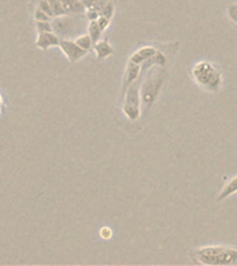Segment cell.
Listing matches in <instances>:
<instances>
[{
	"instance_id": "obj_1",
	"label": "cell",
	"mask_w": 237,
	"mask_h": 266,
	"mask_svg": "<svg viewBox=\"0 0 237 266\" xmlns=\"http://www.w3.org/2000/svg\"><path fill=\"white\" fill-rule=\"evenodd\" d=\"M191 258L200 265L228 266L237 263V248L225 245H205L190 251Z\"/></svg>"
},
{
	"instance_id": "obj_2",
	"label": "cell",
	"mask_w": 237,
	"mask_h": 266,
	"mask_svg": "<svg viewBox=\"0 0 237 266\" xmlns=\"http://www.w3.org/2000/svg\"><path fill=\"white\" fill-rule=\"evenodd\" d=\"M191 78L203 90L218 93L222 88V72L209 61H199L191 68Z\"/></svg>"
},
{
	"instance_id": "obj_3",
	"label": "cell",
	"mask_w": 237,
	"mask_h": 266,
	"mask_svg": "<svg viewBox=\"0 0 237 266\" xmlns=\"http://www.w3.org/2000/svg\"><path fill=\"white\" fill-rule=\"evenodd\" d=\"M165 71L163 67H155L153 71H150L149 75L140 84V98L143 103L144 111H149L153 107V104L157 101L164 80H165Z\"/></svg>"
},
{
	"instance_id": "obj_4",
	"label": "cell",
	"mask_w": 237,
	"mask_h": 266,
	"mask_svg": "<svg viewBox=\"0 0 237 266\" xmlns=\"http://www.w3.org/2000/svg\"><path fill=\"white\" fill-rule=\"evenodd\" d=\"M58 47L61 49V52L64 53V56L68 58V61L72 63V64H74V63H78L79 60H82V58L88 54V52L84 50L82 47H79L75 40L65 39V37H61Z\"/></svg>"
},
{
	"instance_id": "obj_5",
	"label": "cell",
	"mask_w": 237,
	"mask_h": 266,
	"mask_svg": "<svg viewBox=\"0 0 237 266\" xmlns=\"http://www.w3.org/2000/svg\"><path fill=\"white\" fill-rule=\"evenodd\" d=\"M61 37L54 32H37L35 46L43 52H47L50 47H56L60 45Z\"/></svg>"
},
{
	"instance_id": "obj_6",
	"label": "cell",
	"mask_w": 237,
	"mask_h": 266,
	"mask_svg": "<svg viewBox=\"0 0 237 266\" xmlns=\"http://www.w3.org/2000/svg\"><path fill=\"white\" fill-rule=\"evenodd\" d=\"M140 74H142V66L136 64V63H132V61H128L125 74H124V79H122V96L126 92V89L137 80Z\"/></svg>"
},
{
	"instance_id": "obj_7",
	"label": "cell",
	"mask_w": 237,
	"mask_h": 266,
	"mask_svg": "<svg viewBox=\"0 0 237 266\" xmlns=\"http://www.w3.org/2000/svg\"><path fill=\"white\" fill-rule=\"evenodd\" d=\"M157 52L158 50L154 46H143L140 47L139 50H136V52L129 57V61L142 66L143 63H146L149 58H151V57H153Z\"/></svg>"
},
{
	"instance_id": "obj_8",
	"label": "cell",
	"mask_w": 237,
	"mask_h": 266,
	"mask_svg": "<svg viewBox=\"0 0 237 266\" xmlns=\"http://www.w3.org/2000/svg\"><path fill=\"white\" fill-rule=\"evenodd\" d=\"M94 52H96V56H97V60L102 61L104 60V58H107V57H110L111 54H114V49H112V46L110 45V42H108L107 39L106 40H98L96 45L93 46Z\"/></svg>"
},
{
	"instance_id": "obj_9",
	"label": "cell",
	"mask_w": 237,
	"mask_h": 266,
	"mask_svg": "<svg viewBox=\"0 0 237 266\" xmlns=\"http://www.w3.org/2000/svg\"><path fill=\"white\" fill-rule=\"evenodd\" d=\"M234 193H237V175L236 176L230 177L228 182H226V185L222 187V190H221V193H219L218 197H216V201L221 202V201L226 200L228 197L233 196Z\"/></svg>"
},
{
	"instance_id": "obj_10",
	"label": "cell",
	"mask_w": 237,
	"mask_h": 266,
	"mask_svg": "<svg viewBox=\"0 0 237 266\" xmlns=\"http://www.w3.org/2000/svg\"><path fill=\"white\" fill-rule=\"evenodd\" d=\"M60 2L68 14H84V13H86V7L82 5L81 0H60Z\"/></svg>"
},
{
	"instance_id": "obj_11",
	"label": "cell",
	"mask_w": 237,
	"mask_h": 266,
	"mask_svg": "<svg viewBox=\"0 0 237 266\" xmlns=\"http://www.w3.org/2000/svg\"><path fill=\"white\" fill-rule=\"evenodd\" d=\"M88 33H89V36L92 37L93 45H96V43L100 40V37H102V35H103V31H102V28L98 27L97 19H96V21H89Z\"/></svg>"
},
{
	"instance_id": "obj_12",
	"label": "cell",
	"mask_w": 237,
	"mask_h": 266,
	"mask_svg": "<svg viewBox=\"0 0 237 266\" xmlns=\"http://www.w3.org/2000/svg\"><path fill=\"white\" fill-rule=\"evenodd\" d=\"M75 42H76V45H78L79 47H82L84 50H86V52H90L92 49H93V40H92V37L89 36V33H86V35H81V36H78L76 39H75Z\"/></svg>"
},
{
	"instance_id": "obj_13",
	"label": "cell",
	"mask_w": 237,
	"mask_h": 266,
	"mask_svg": "<svg viewBox=\"0 0 237 266\" xmlns=\"http://www.w3.org/2000/svg\"><path fill=\"white\" fill-rule=\"evenodd\" d=\"M115 14V5H114V2L112 0H107L106 2V5L103 6L102 11H100V15L103 17H106V18L111 19Z\"/></svg>"
},
{
	"instance_id": "obj_14",
	"label": "cell",
	"mask_w": 237,
	"mask_h": 266,
	"mask_svg": "<svg viewBox=\"0 0 237 266\" xmlns=\"http://www.w3.org/2000/svg\"><path fill=\"white\" fill-rule=\"evenodd\" d=\"M49 3L51 6V10H53V14H54V18L56 17H63V15H68V13L65 11V9L61 5L60 0H49Z\"/></svg>"
},
{
	"instance_id": "obj_15",
	"label": "cell",
	"mask_w": 237,
	"mask_h": 266,
	"mask_svg": "<svg viewBox=\"0 0 237 266\" xmlns=\"http://www.w3.org/2000/svg\"><path fill=\"white\" fill-rule=\"evenodd\" d=\"M36 23V32H54L51 21H35Z\"/></svg>"
},
{
	"instance_id": "obj_16",
	"label": "cell",
	"mask_w": 237,
	"mask_h": 266,
	"mask_svg": "<svg viewBox=\"0 0 237 266\" xmlns=\"http://www.w3.org/2000/svg\"><path fill=\"white\" fill-rule=\"evenodd\" d=\"M51 19L53 18H51L50 15H47L45 11H42L36 6V9L33 11V21H51Z\"/></svg>"
},
{
	"instance_id": "obj_17",
	"label": "cell",
	"mask_w": 237,
	"mask_h": 266,
	"mask_svg": "<svg viewBox=\"0 0 237 266\" xmlns=\"http://www.w3.org/2000/svg\"><path fill=\"white\" fill-rule=\"evenodd\" d=\"M37 7L45 11L47 15H50L51 18H54V14H53V10H51V6L49 3V0H39L37 2Z\"/></svg>"
},
{
	"instance_id": "obj_18",
	"label": "cell",
	"mask_w": 237,
	"mask_h": 266,
	"mask_svg": "<svg viewBox=\"0 0 237 266\" xmlns=\"http://www.w3.org/2000/svg\"><path fill=\"white\" fill-rule=\"evenodd\" d=\"M226 13H228L229 19L237 25V3H232V5H229L228 9H226Z\"/></svg>"
},
{
	"instance_id": "obj_19",
	"label": "cell",
	"mask_w": 237,
	"mask_h": 266,
	"mask_svg": "<svg viewBox=\"0 0 237 266\" xmlns=\"http://www.w3.org/2000/svg\"><path fill=\"white\" fill-rule=\"evenodd\" d=\"M85 14H86V18H88V21H96V19L100 17V13H98L96 9H93V7H92V9L86 10V13H85Z\"/></svg>"
},
{
	"instance_id": "obj_20",
	"label": "cell",
	"mask_w": 237,
	"mask_h": 266,
	"mask_svg": "<svg viewBox=\"0 0 237 266\" xmlns=\"http://www.w3.org/2000/svg\"><path fill=\"white\" fill-rule=\"evenodd\" d=\"M97 24H98V27L102 28L103 32H104V31H106V29L110 27V24H111V19H108V18H106V17L100 15V17L97 18Z\"/></svg>"
},
{
	"instance_id": "obj_21",
	"label": "cell",
	"mask_w": 237,
	"mask_h": 266,
	"mask_svg": "<svg viewBox=\"0 0 237 266\" xmlns=\"http://www.w3.org/2000/svg\"><path fill=\"white\" fill-rule=\"evenodd\" d=\"M100 237L104 238V240H108V238L112 237V230L110 229V228H107V226H104V228H102L100 229Z\"/></svg>"
},
{
	"instance_id": "obj_22",
	"label": "cell",
	"mask_w": 237,
	"mask_h": 266,
	"mask_svg": "<svg viewBox=\"0 0 237 266\" xmlns=\"http://www.w3.org/2000/svg\"><path fill=\"white\" fill-rule=\"evenodd\" d=\"M81 2H82V5L86 7V10L92 9V7H96L98 3V0H81Z\"/></svg>"
},
{
	"instance_id": "obj_23",
	"label": "cell",
	"mask_w": 237,
	"mask_h": 266,
	"mask_svg": "<svg viewBox=\"0 0 237 266\" xmlns=\"http://www.w3.org/2000/svg\"><path fill=\"white\" fill-rule=\"evenodd\" d=\"M0 106H3V97H2V94H0Z\"/></svg>"
},
{
	"instance_id": "obj_24",
	"label": "cell",
	"mask_w": 237,
	"mask_h": 266,
	"mask_svg": "<svg viewBox=\"0 0 237 266\" xmlns=\"http://www.w3.org/2000/svg\"><path fill=\"white\" fill-rule=\"evenodd\" d=\"M0 112H2V106H0Z\"/></svg>"
}]
</instances>
